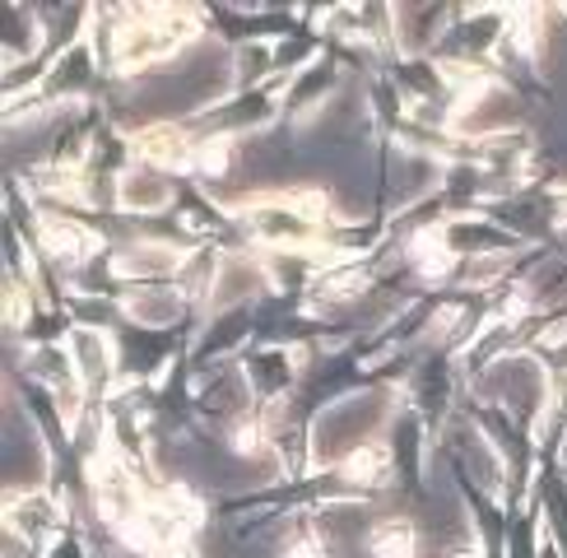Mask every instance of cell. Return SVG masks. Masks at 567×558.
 <instances>
[{
  "label": "cell",
  "mask_w": 567,
  "mask_h": 558,
  "mask_svg": "<svg viewBox=\"0 0 567 558\" xmlns=\"http://www.w3.org/2000/svg\"><path fill=\"white\" fill-rule=\"evenodd\" d=\"M135 154L154 163V168H173V163H192L196 149L186 145V135L177 126H150V131H140L135 135Z\"/></svg>",
  "instance_id": "cell-2"
},
{
  "label": "cell",
  "mask_w": 567,
  "mask_h": 558,
  "mask_svg": "<svg viewBox=\"0 0 567 558\" xmlns=\"http://www.w3.org/2000/svg\"><path fill=\"white\" fill-rule=\"evenodd\" d=\"M42 238H47V251L61 256V261H70V266H80V261H89V256L99 251V238H93L89 228L61 224V219H47L42 224Z\"/></svg>",
  "instance_id": "cell-3"
},
{
  "label": "cell",
  "mask_w": 567,
  "mask_h": 558,
  "mask_svg": "<svg viewBox=\"0 0 567 558\" xmlns=\"http://www.w3.org/2000/svg\"><path fill=\"white\" fill-rule=\"evenodd\" d=\"M200 29L196 14H182V10H150V14H135L116 29V70H140L150 61H163L177 42H186Z\"/></svg>",
  "instance_id": "cell-1"
},
{
  "label": "cell",
  "mask_w": 567,
  "mask_h": 558,
  "mask_svg": "<svg viewBox=\"0 0 567 558\" xmlns=\"http://www.w3.org/2000/svg\"><path fill=\"white\" fill-rule=\"evenodd\" d=\"M284 558H326V554L317 549V540H312V535H302L298 545H289V554H284Z\"/></svg>",
  "instance_id": "cell-6"
},
{
  "label": "cell",
  "mask_w": 567,
  "mask_h": 558,
  "mask_svg": "<svg viewBox=\"0 0 567 558\" xmlns=\"http://www.w3.org/2000/svg\"><path fill=\"white\" fill-rule=\"evenodd\" d=\"M340 471H344V479H353V484H386V479H391V452L382 447V442H372V447L349 452Z\"/></svg>",
  "instance_id": "cell-5"
},
{
  "label": "cell",
  "mask_w": 567,
  "mask_h": 558,
  "mask_svg": "<svg viewBox=\"0 0 567 558\" xmlns=\"http://www.w3.org/2000/svg\"><path fill=\"white\" fill-rule=\"evenodd\" d=\"M368 554H372V558H414V554H419L414 526H410L405 517H391V521H382V526H372Z\"/></svg>",
  "instance_id": "cell-4"
}]
</instances>
